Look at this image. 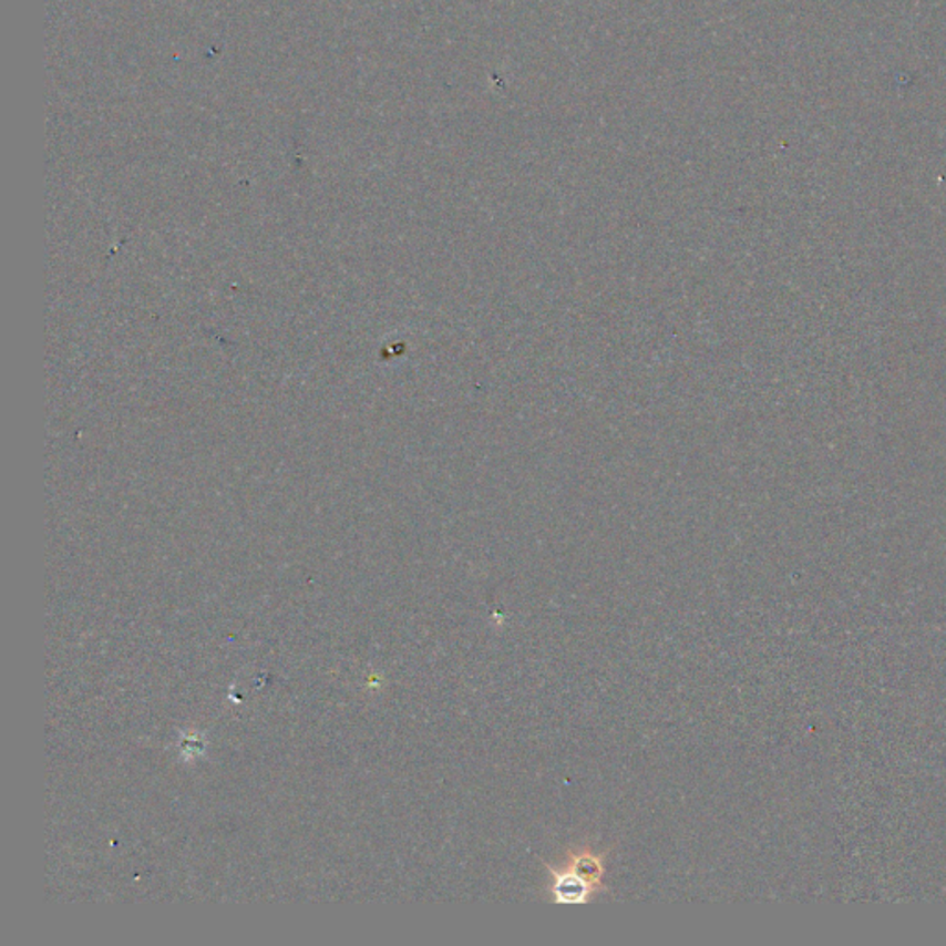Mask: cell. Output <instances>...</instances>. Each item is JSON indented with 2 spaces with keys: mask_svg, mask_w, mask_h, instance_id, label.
I'll use <instances>...</instances> for the list:
<instances>
[{
  "mask_svg": "<svg viewBox=\"0 0 946 946\" xmlns=\"http://www.w3.org/2000/svg\"><path fill=\"white\" fill-rule=\"evenodd\" d=\"M546 895L553 904H590L607 891V852L590 843L569 846L561 862L546 863Z\"/></svg>",
  "mask_w": 946,
  "mask_h": 946,
  "instance_id": "6da1fadb",
  "label": "cell"
}]
</instances>
